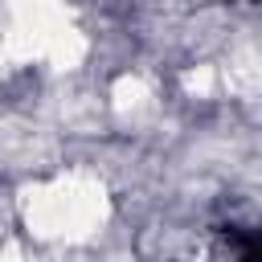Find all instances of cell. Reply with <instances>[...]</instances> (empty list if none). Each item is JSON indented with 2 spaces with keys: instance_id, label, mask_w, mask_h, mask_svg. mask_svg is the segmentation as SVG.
I'll return each instance as SVG.
<instances>
[{
  "instance_id": "1",
  "label": "cell",
  "mask_w": 262,
  "mask_h": 262,
  "mask_svg": "<svg viewBox=\"0 0 262 262\" xmlns=\"http://www.w3.org/2000/svg\"><path fill=\"white\" fill-rule=\"evenodd\" d=\"M111 98H115V111H139L143 102H147V86H143V78H119L115 82V90H111Z\"/></svg>"
},
{
  "instance_id": "2",
  "label": "cell",
  "mask_w": 262,
  "mask_h": 262,
  "mask_svg": "<svg viewBox=\"0 0 262 262\" xmlns=\"http://www.w3.org/2000/svg\"><path fill=\"white\" fill-rule=\"evenodd\" d=\"M0 262H25V250H20L16 242H4V246H0Z\"/></svg>"
}]
</instances>
